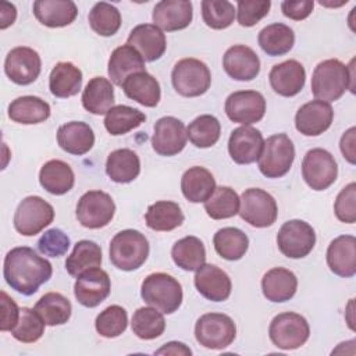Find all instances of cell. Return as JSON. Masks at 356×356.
<instances>
[{
  "instance_id": "cell-47",
  "label": "cell",
  "mask_w": 356,
  "mask_h": 356,
  "mask_svg": "<svg viewBox=\"0 0 356 356\" xmlns=\"http://www.w3.org/2000/svg\"><path fill=\"white\" fill-rule=\"evenodd\" d=\"M89 25L100 36H113L121 26V14L110 3L99 1L89 13Z\"/></svg>"
},
{
  "instance_id": "cell-32",
  "label": "cell",
  "mask_w": 356,
  "mask_h": 356,
  "mask_svg": "<svg viewBox=\"0 0 356 356\" xmlns=\"http://www.w3.org/2000/svg\"><path fill=\"white\" fill-rule=\"evenodd\" d=\"M82 88V71L70 61L54 65L49 76V89L53 96L67 99L75 96Z\"/></svg>"
},
{
  "instance_id": "cell-24",
  "label": "cell",
  "mask_w": 356,
  "mask_h": 356,
  "mask_svg": "<svg viewBox=\"0 0 356 356\" xmlns=\"http://www.w3.org/2000/svg\"><path fill=\"white\" fill-rule=\"evenodd\" d=\"M193 18L192 3L188 0H163L153 8V22L156 26L174 32L185 29Z\"/></svg>"
},
{
  "instance_id": "cell-1",
  "label": "cell",
  "mask_w": 356,
  "mask_h": 356,
  "mask_svg": "<svg viewBox=\"0 0 356 356\" xmlns=\"http://www.w3.org/2000/svg\"><path fill=\"white\" fill-rule=\"evenodd\" d=\"M3 274L6 282L14 291L29 296L50 280L53 267L32 248L18 246L6 254Z\"/></svg>"
},
{
  "instance_id": "cell-14",
  "label": "cell",
  "mask_w": 356,
  "mask_h": 356,
  "mask_svg": "<svg viewBox=\"0 0 356 356\" xmlns=\"http://www.w3.org/2000/svg\"><path fill=\"white\" fill-rule=\"evenodd\" d=\"M266 113V99L256 90H238L225 100L227 117L238 124L250 125L259 122Z\"/></svg>"
},
{
  "instance_id": "cell-21",
  "label": "cell",
  "mask_w": 356,
  "mask_h": 356,
  "mask_svg": "<svg viewBox=\"0 0 356 356\" xmlns=\"http://www.w3.org/2000/svg\"><path fill=\"white\" fill-rule=\"evenodd\" d=\"M222 67L235 81H252L260 72V60L249 46L235 44L224 53Z\"/></svg>"
},
{
  "instance_id": "cell-28",
  "label": "cell",
  "mask_w": 356,
  "mask_h": 356,
  "mask_svg": "<svg viewBox=\"0 0 356 356\" xmlns=\"http://www.w3.org/2000/svg\"><path fill=\"white\" fill-rule=\"evenodd\" d=\"M57 143L64 152L82 156L93 147L95 134L86 122L71 121L58 128Z\"/></svg>"
},
{
  "instance_id": "cell-38",
  "label": "cell",
  "mask_w": 356,
  "mask_h": 356,
  "mask_svg": "<svg viewBox=\"0 0 356 356\" xmlns=\"http://www.w3.org/2000/svg\"><path fill=\"white\" fill-rule=\"evenodd\" d=\"M145 220L153 231H172L184 222V214L178 203L159 200L147 207Z\"/></svg>"
},
{
  "instance_id": "cell-26",
  "label": "cell",
  "mask_w": 356,
  "mask_h": 356,
  "mask_svg": "<svg viewBox=\"0 0 356 356\" xmlns=\"http://www.w3.org/2000/svg\"><path fill=\"white\" fill-rule=\"evenodd\" d=\"M36 19L49 28H61L72 24L78 8L71 0H36L33 3Z\"/></svg>"
},
{
  "instance_id": "cell-23",
  "label": "cell",
  "mask_w": 356,
  "mask_h": 356,
  "mask_svg": "<svg viewBox=\"0 0 356 356\" xmlns=\"http://www.w3.org/2000/svg\"><path fill=\"white\" fill-rule=\"evenodd\" d=\"M268 81L275 93L284 97H292L303 89L306 71L299 61L286 60L271 68Z\"/></svg>"
},
{
  "instance_id": "cell-13",
  "label": "cell",
  "mask_w": 356,
  "mask_h": 356,
  "mask_svg": "<svg viewBox=\"0 0 356 356\" xmlns=\"http://www.w3.org/2000/svg\"><path fill=\"white\" fill-rule=\"evenodd\" d=\"M338 175V165L334 156L325 149L309 150L302 161V177L314 191L330 188Z\"/></svg>"
},
{
  "instance_id": "cell-16",
  "label": "cell",
  "mask_w": 356,
  "mask_h": 356,
  "mask_svg": "<svg viewBox=\"0 0 356 356\" xmlns=\"http://www.w3.org/2000/svg\"><path fill=\"white\" fill-rule=\"evenodd\" d=\"M186 129L181 120L175 117H161L154 124L152 136L153 150L160 156H175L186 145Z\"/></svg>"
},
{
  "instance_id": "cell-15",
  "label": "cell",
  "mask_w": 356,
  "mask_h": 356,
  "mask_svg": "<svg viewBox=\"0 0 356 356\" xmlns=\"http://www.w3.org/2000/svg\"><path fill=\"white\" fill-rule=\"evenodd\" d=\"M40 70V56L36 50L26 46H18L10 50L4 61L6 75L17 85H29L35 82Z\"/></svg>"
},
{
  "instance_id": "cell-36",
  "label": "cell",
  "mask_w": 356,
  "mask_h": 356,
  "mask_svg": "<svg viewBox=\"0 0 356 356\" xmlns=\"http://www.w3.org/2000/svg\"><path fill=\"white\" fill-rule=\"evenodd\" d=\"M106 172L117 184L132 182L140 172V160L131 149H117L107 157Z\"/></svg>"
},
{
  "instance_id": "cell-29",
  "label": "cell",
  "mask_w": 356,
  "mask_h": 356,
  "mask_svg": "<svg viewBox=\"0 0 356 356\" xmlns=\"http://www.w3.org/2000/svg\"><path fill=\"white\" fill-rule=\"evenodd\" d=\"M261 289L267 300L275 303L286 302L296 293L298 278L288 268L274 267L263 275Z\"/></svg>"
},
{
  "instance_id": "cell-55",
  "label": "cell",
  "mask_w": 356,
  "mask_h": 356,
  "mask_svg": "<svg viewBox=\"0 0 356 356\" xmlns=\"http://www.w3.org/2000/svg\"><path fill=\"white\" fill-rule=\"evenodd\" d=\"M314 7L313 0H300V1H282L281 3V10L282 14L293 21H302L307 18Z\"/></svg>"
},
{
  "instance_id": "cell-18",
  "label": "cell",
  "mask_w": 356,
  "mask_h": 356,
  "mask_svg": "<svg viewBox=\"0 0 356 356\" xmlns=\"http://www.w3.org/2000/svg\"><path fill=\"white\" fill-rule=\"evenodd\" d=\"M264 139L259 129L242 125L231 132L228 152L236 164H252L259 160L263 150Z\"/></svg>"
},
{
  "instance_id": "cell-41",
  "label": "cell",
  "mask_w": 356,
  "mask_h": 356,
  "mask_svg": "<svg viewBox=\"0 0 356 356\" xmlns=\"http://www.w3.org/2000/svg\"><path fill=\"white\" fill-rule=\"evenodd\" d=\"M171 257L182 270L196 271L206 263V249L199 238L185 236L174 243Z\"/></svg>"
},
{
  "instance_id": "cell-30",
  "label": "cell",
  "mask_w": 356,
  "mask_h": 356,
  "mask_svg": "<svg viewBox=\"0 0 356 356\" xmlns=\"http://www.w3.org/2000/svg\"><path fill=\"white\" fill-rule=\"evenodd\" d=\"M122 90L127 97L145 107H156L161 97L159 81L146 71L128 76L122 83Z\"/></svg>"
},
{
  "instance_id": "cell-50",
  "label": "cell",
  "mask_w": 356,
  "mask_h": 356,
  "mask_svg": "<svg viewBox=\"0 0 356 356\" xmlns=\"http://www.w3.org/2000/svg\"><path fill=\"white\" fill-rule=\"evenodd\" d=\"M202 17L211 29H225L235 19V7L227 0H203Z\"/></svg>"
},
{
  "instance_id": "cell-17",
  "label": "cell",
  "mask_w": 356,
  "mask_h": 356,
  "mask_svg": "<svg viewBox=\"0 0 356 356\" xmlns=\"http://www.w3.org/2000/svg\"><path fill=\"white\" fill-rule=\"evenodd\" d=\"M111 291L108 274L102 268H90L76 277L74 284V295L85 307L99 306Z\"/></svg>"
},
{
  "instance_id": "cell-46",
  "label": "cell",
  "mask_w": 356,
  "mask_h": 356,
  "mask_svg": "<svg viewBox=\"0 0 356 356\" xmlns=\"http://www.w3.org/2000/svg\"><path fill=\"white\" fill-rule=\"evenodd\" d=\"M134 334L140 339H154L159 338L165 330V320L160 310L154 307H139L131 323Z\"/></svg>"
},
{
  "instance_id": "cell-42",
  "label": "cell",
  "mask_w": 356,
  "mask_h": 356,
  "mask_svg": "<svg viewBox=\"0 0 356 356\" xmlns=\"http://www.w3.org/2000/svg\"><path fill=\"white\" fill-rule=\"evenodd\" d=\"M35 310L46 325L53 327L65 324L71 317L72 307L64 295L58 292H47L36 302Z\"/></svg>"
},
{
  "instance_id": "cell-51",
  "label": "cell",
  "mask_w": 356,
  "mask_h": 356,
  "mask_svg": "<svg viewBox=\"0 0 356 356\" xmlns=\"http://www.w3.org/2000/svg\"><path fill=\"white\" fill-rule=\"evenodd\" d=\"M271 7L270 0H239L236 3L238 22L242 26H253L264 18Z\"/></svg>"
},
{
  "instance_id": "cell-52",
  "label": "cell",
  "mask_w": 356,
  "mask_h": 356,
  "mask_svg": "<svg viewBox=\"0 0 356 356\" xmlns=\"http://www.w3.org/2000/svg\"><path fill=\"white\" fill-rule=\"evenodd\" d=\"M70 238L58 228L47 229L38 241V249L42 254L49 257H60L70 249Z\"/></svg>"
},
{
  "instance_id": "cell-53",
  "label": "cell",
  "mask_w": 356,
  "mask_h": 356,
  "mask_svg": "<svg viewBox=\"0 0 356 356\" xmlns=\"http://www.w3.org/2000/svg\"><path fill=\"white\" fill-rule=\"evenodd\" d=\"M334 211L339 221L353 224L356 221V184H348L337 196Z\"/></svg>"
},
{
  "instance_id": "cell-2",
  "label": "cell",
  "mask_w": 356,
  "mask_h": 356,
  "mask_svg": "<svg viewBox=\"0 0 356 356\" xmlns=\"http://www.w3.org/2000/svg\"><path fill=\"white\" fill-rule=\"evenodd\" d=\"M353 60L345 65L337 58H328L318 63L312 75V92L317 100L335 102L345 90L353 92Z\"/></svg>"
},
{
  "instance_id": "cell-44",
  "label": "cell",
  "mask_w": 356,
  "mask_h": 356,
  "mask_svg": "<svg viewBox=\"0 0 356 356\" xmlns=\"http://www.w3.org/2000/svg\"><path fill=\"white\" fill-rule=\"evenodd\" d=\"M239 196L229 186H216L211 196L204 202V210L213 220L231 218L239 211Z\"/></svg>"
},
{
  "instance_id": "cell-27",
  "label": "cell",
  "mask_w": 356,
  "mask_h": 356,
  "mask_svg": "<svg viewBox=\"0 0 356 356\" xmlns=\"http://www.w3.org/2000/svg\"><path fill=\"white\" fill-rule=\"evenodd\" d=\"M142 71H146L145 60L132 46L124 44L114 49L107 65L108 76L114 85L122 86L128 76Z\"/></svg>"
},
{
  "instance_id": "cell-8",
  "label": "cell",
  "mask_w": 356,
  "mask_h": 356,
  "mask_svg": "<svg viewBox=\"0 0 356 356\" xmlns=\"http://www.w3.org/2000/svg\"><path fill=\"white\" fill-rule=\"evenodd\" d=\"M196 341L207 349H224L236 337L234 320L224 313H206L200 316L195 325Z\"/></svg>"
},
{
  "instance_id": "cell-58",
  "label": "cell",
  "mask_w": 356,
  "mask_h": 356,
  "mask_svg": "<svg viewBox=\"0 0 356 356\" xmlns=\"http://www.w3.org/2000/svg\"><path fill=\"white\" fill-rule=\"evenodd\" d=\"M156 355H192V350L182 342H168L159 350H156Z\"/></svg>"
},
{
  "instance_id": "cell-6",
  "label": "cell",
  "mask_w": 356,
  "mask_h": 356,
  "mask_svg": "<svg viewBox=\"0 0 356 356\" xmlns=\"http://www.w3.org/2000/svg\"><path fill=\"white\" fill-rule=\"evenodd\" d=\"M295 159V147L286 134H277L263 145L259 157V170L267 178H281L289 170Z\"/></svg>"
},
{
  "instance_id": "cell-39",
  "label": "cell",
  "mask_w": 356,
  "mask_h": 356,
  "mask_svg": "<svg viewBox=\"0 0 356 356\" xmlns=\"http://www.w3.org/2000/svg\"><path fill=\"white\" fill-rule=\"evenodd\" d=\"M213 243L218 256L225 260L235 261L245 256L249 248V238L239 228L225 227L214 234Z\"/></svg>"
},
{
  "instance_id": "cell-5",
  "label": "cell",
  "mask_w": 356,
  "mask_h": 356,
  "mask_svg": "<svg viewBox=\"0 0 356 356\" xmlns=\"http://www.w3.org/2000/svg\"><path fill=\"white\" fill-rule=\"evenodd\" d=\"M171 82L178 95L197 97L209 90L211 74L203 61L192 57L182 58L172 68Z\"/></svg>"
},
{
  "instance_id": "cell-19",
  "label": "cell",
  "mask_w": 356,
  "mask_h": 356,
  "mask_svg": "<svg viewBox=\"0 0 356 356\" xmlns=\"http://www.w3.org/2000/svg\"><path fill=\"white\" fill-rule=\"evenodd\" d=\"M332 120L334 110L330 103L312 100L298 110L295 127L305 136H318L331 127Z\"/></svg>"
},
{
  "instance_id": "cell-25",
  "label": "cell",
  "mask_w": 356,
  "mask_h": 356,
  "mask_svg": "<svg viewBox=\"0 0 356 356\" xmlns=\"http://www.w3.org/2000/svg\"><path fill=\"white\" fill-rule=\"evenodd\" d=\"M327 264L339 277L356 274V238L353 235L337 236L327 249Z\"/></svg>"
},
{
  "instance_id": "cell-35",
  "label": "cell",
  "mask_w": 356,
  "mask_h": 356,
  "mask_svg": "<svg viewBox=\"0 0 356 356\" xmlns=\"http://www.w3.org/2000/svg\"><path fill=\"white\" fill-rule=\"evenodd\" d=\"M50 106L38 96H21L8 106V117L18 124H39L50 117Z\"/></svg>"
},
{
  "instance_id": "cell-11",
  "label": "cell",
  "mask_w": 356,
  "mask_h": 356,
  "mask_svg": "<svg viewBox=\"0 0 356 356\" xmlns=\"http://www.w3.org/2000/svg\"><path fill=\"white\" fill-rule=\"evenodd\" d=\"M316 243V234L310 224L303 220H289L282 224L277 234L280 252L289 259L307 256Z\"/></svg>"
},
{
  "instance_id": "cell-9",
  "label": "cell",
  "mask_w": 356,
  "mask_h": 356,
  "mask_svg": "<svg viewBox=\"0 0 356 356\" xmlns=\"http://www.w3.org/2000/svg\"><path fill=\"white\" fill-rule=\"evenodd\" d=\"M239 216L256 228H266L275 222L278 207L275 199L260 188L246 189L239 199Z\"/></svg>"
},
{
  "instance_id": "cell-54",
  "label": "cell",
  "mask_w": 356,
  "mask_h": 356,
  "mask_svg": "<svg viewBox=\"0 0 356 356\" xmlns=\"http://www.w3.org/2000/svg\"><path fill=\"white\" fill-rule=\"evenodd\" d=\"M0 306H1V317H0V330L11 331L19 318V312L17 303L13 298H10L4 291L0 292Z\"/></svg>"
},
{
  "instance_id": "cell-4",
  "label": "cell",
  "mask_w": 356,
  "mask_h": 356,
  "mask_svg": "<svg viewBox=\"0 0 356 356\" xmlns=\"http://www.w3.org/2000/svg\"><path fill=\"white\" fill-rule=\"evenodd\" d=\"M140 295L145 303L164 314L177 312L184 298L181 284L172 275L165 273L149 274L142 282Z\"/></svg>"
},
{
  "instance_id": "cell-7",
  "label": "cell",
  "mask_w": 356,
  "mask_h": 356,
  "mask_svg": "<svg viewBox=\"0 0 356 356\" xmlns=\"http://www.w3.org/2000/svg\"><path fill=\"white\" fill-rule=\"evenodd\" d=\"M268 335L277 348L292 350L306 343L310 335V327L303 316L293 312H285L277 314L271 320Z\"/></svg>"
},
{
  "instance_id": "cell-34",
  "label": "cell",
  "mask_w": 356,
  "mask_h": 356,
  "mask_svg": "<svg viewBox=\"0 0 356 356\" xmlns=\"http://www.w3.org/2000/svg\"><path fill=\"white\" fill-rule=\"evenodd\" d=\"M114 104V88L111 81L103 76L92 78L82 92V106L86 111L102 115Z\"/></svg>"
},
{
  "instance_id": "cell-37",
  "label": "cell",
  "mask_w": 356,
  "mask_h": 356,
  "mask_svg": "<svg viewBox=\"0 0 356 356\" xmlns=\"http://www.w3.org/2000/svg\"><path fill=\"white\" fill-rule=\"evenodd\" d=\"M259 46L271 57L286 54L295 44L293 31L281 22H274L264 26L259 32Z\"/></svg>"
},
{
  "instance_id": "cell-48",
  "label": "cell",
  "mask_w": 356,
  "mask_h": 356,
  "mask_svg": "<svg viewBox=\"0 0 356 356\" xmlns=\"http://www.w3.org/2000/svg\"><path fill=\"white\" fill-rule=\"evenodd\" d=\"M44 321L35 309L22 307L17 325L11 330L13 337L24 343H33L44 334Z\"/></svg>"
},
{
  "instance_id": "cell-3",
  "label": "cell",
  "mask_w": 356,
  "mask_h": 356,
  "mask_svg": "<svg viewBox=\"0 0 356 356\" xmlns=\"http://www.w3.org/2000/svg\"><path fill=\"white\" fill-rule=\"evenodd\" d=\"M110 261L122 271L139 268L149 256V242L136 229H124L114 235L110 242Z\"/></svg>"
},
{
  "instance_id": "cell-12",
  "label": "cell",
  "mask_w": 356,
  "mask_h": 356,
  "mask_svg": "<svg viewBox=\"0 0 356 356\" xmlns=\"http://www.w3.org/2000/svg\"><path fill=\"white\" fill-rule=\"evenodd\" d=\"M113 197L103 191L85 192L76 204V218L85 228L97 229L106 227L114 217Z\"/></svg>"
},
{
  "instance_id": "cell-43",
  "label": "cell",
  "mask_w": 356,
  "mask_h": 356,
  "mask_svg": "<svg viewBox=\"0 0 356 356\" xmlns=\"http://www.w3.org/2000/svg\"><path fill=\"white\" fill-rule=\"evenodd\" d=\"M146 115L134 107L118 104L113 106L104 117V127L108 134L118 136L124 135L135 128H138L142 122H145Z\"/></svg>"
},
{
  "instance_id": "cell-10",
  "label": "cell",
  "mask_w": 356,
  "mask_h": 356,
  "mask_svg": "<svg viewBox=\"0 0 356 356\" xmlns=\"http://www.w3.org/2000/svg\"><path fill=\"white\" fill-rule=\"evenodd\" d=\"M54 218V209L40 196L21 200L14 214V228L24 236H33L44 229Z\"/></svg>"
},
{
  "instance_id": "cell-49",
  "label": "cell",
  "mask_w": 356,
  "mask_h": 356,
  "mask_svg": "<svg viewBox=\"0 0 356 356\" xmlns=\"http://www.w3.org/2000/svg\"><path fill=\"white\" fill-rule=\"evenodd\" d=\"M128 325L127 310L118 305H111L100 312L96 317V331L104 338L120 337Z\"/></svg>"
},
{
  "instance_id": "cell-40",
  "label": "cell",
  "mask_w": 356,
  "mask_h": 356,
  "mask_svg": "<svg viewBox=\"0 0 356 356\" xmlns=\"http://www.w3.org/2000/svg\"><path fill=\"white\" fill-rule=\"evenodd\" d=\"M100 264L102 249L96 242L88 239L76 242L74 250L65 260V268L72 277H78L90 268H97Z\"/></svg>"
},
{
  "instance_id": "cell-20",
  "label": "cell",
  "mask_w": 356,
  "mask_h": 356,
  "mask_svg": "<svg viewBox=\"0 0 356 356\" xmlns=\"http://www.w3.org/2000/svg\"><path fill=\"white\" fill-rule=\"evenodd\" d=\"M195 286L197 292L211 302H224L229 298L232 284L228 274L214 264H203L196 270Z\"/></svg>"
},
{
  "instance_id": "cell-33",
  "label": "cell",
  "mask_w": 356,
  "mask_h": 356,
  "mask_svg": "<svg viewBox=\"0 0 356 356\" xmlns=\"http://www.w3.org/2000/svg\"><path fill=\"white\" fill-rule=\"evenodd\" d=\"M39 182L43 189L51 195H64L75 184L72 168L63 160H50L44 163L39 172Z\"/></svg>"
},
{
  "instance_id": "cell-31",
  "label": "cell",
  "mask_w": 356,
  "mask_h": 356,
  "mask_svg": "<svg viewBox=\"0 0 356 356\" xmlns=\"http://www.w3.org/2000/svg\"><path fill=\"white\" fill-rule=\"evenodd\" d=\"M216 189V181L213 174L204 167H191L181 178V191L192 203L206 202Z\"/></svg>"
},
{
  "instance_id": "cell-56",
  "label": "cell",
  "mask_w": 356,
  "mask_h": 356,
  "mask_svg": "<svg viewBox=\"0 0 356 356\" xmlns=\"http://www.w3.org/2000/svg\"><path fill=\"white\" fill-rule=\"evenodd\" d=\"M355 135H356V128L352 127L349 128L341 138V143H339V147H341V152L343 154V157L350 163V164H355L356 161V156H355Z\"/></svg>"
},
{
  "instance_id": "cell-57",
  "label": "cell",
  "mask_w": 356,
  "mask_h": 356,
  "mask_svg": "<svg viewBox=\"0 0 356 356\" xmlns=\"http://www.w3.org/2000/svg\"><path fill=\"white\" fill-rule=\"evenodd\" d=\"M17 18V8L14 4L1 1L0 3V28L6 29L7 26L13 25Z\"/></svg>"
},
{
  "instance_id": "cell-22",
  "label": "cell",
  "mask_w": 356,
  "mask_h": 356,
  "mask_svg": "<svg viewBox=\"0 0 356 356\" xmlns=\"http://www.w3.org/2000/svg\"><path fill=\"white\" fill-rule=\"evenodd\" d=\"M127 44L132 46L145 61H156L164 54L167 40L163 31L154 24H140L131 31Z\"/></svg>"
},
{
  "instance_id": "cell-45",
  "label": "cell",
  "mask_w": 356,
  "mask_h": 356,
  "mask_svg": "<svg viewBox=\"0 0 356 356\" xmlns=\"http://www.w3.org/2000/svg\"><path fill=\"white\" fill-rule=\"evenodd\" d=\"M221 134L220 121L210 114H203L196 117L186 128V135L189 140L200 149L211 147L217 143Z\"/></svg>"
}]
</instances>
